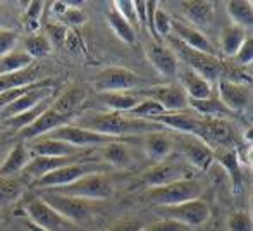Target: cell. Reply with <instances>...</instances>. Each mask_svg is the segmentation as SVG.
<instances>
[{"label":"cell","mask_w":253,"mask_h":231,"mask_svg":"<svg viewBox=\"0 0 253 231\" xmlns=\"http://www.w3.org/2000/svg\"><path fill=\"white\" fill-rule=\"evenodd\" d=\"M174 152V138L167 133V130L159 131V133L145 135V154L152 161L164 162L172 155Z\"/></svg>","instance_id":"cb8c5ba5"},{"label":"cell","mask_w":253,"mask_h":231,"mask_svg":"<svg viewBox=\"0 0 253 231\" xmlns=\"http://www.w3.org/2000/svg\"><path fill=\"white\" fill-rule=\"evenodd\" d=\"M202 116L188 114V112H166V114L159 116L153 119V123H159L166 130L179 131L188 137H197L200 138L202 133Z\"/></svg>","instance_id":"ffe728a7"},{"label":"cell","mask_w":253,"mask_h":231,"mask_svg":"<svg viewBox=\"0 0 253 231\" xmlns=\"http://www.w3.org/2000/svg\"><path fill=\"white\" fill-rule=\"evenodd\" d=\"M47 191H53V193L60 195H69V197L83 198V200H105L114 195V186L110 180L105 176V173L100 174H90L81 180L74 181V183L67 185V186L60 188H50Z\"/></svg>","instance_id":"277c9868"},{"label":"cell","mask_w":253,"mask_h":231,"mask_svg":"<svg viewBox=\"0 0 253 231\" xmlns=\"http://www.w3.org/2000/svg\"><path fill=\"white\" fill-rule=\"evenodd\" d=\"M24 143H26L31 157H73V155H80L86 152L62 140H55V138L48 137H42L37 140L24 141Z\"/></svg>","instance_id":"2e32d148"},{"label":"cell","mask_w":253,"mask_h":231,"mask_svg":"<svg viewBox=\"0 0 253 231\" xmlns=\"http://www.w3.org/2000/svg\"><path fill=\"white\" fill-rule=\"evenodd\" d=\"M190 109L197 111L202 117L209 119H227L234 116L217 97H209L203 100H190Z\"/></svg>","instance_id":"4dcf8cb0"},{"label":"cell","mask_w":253,"mask_h":231,"mask_svg":"<svg viewBox=\"0 0 253 231\" xmlns=\"http://www.w3.org/2000/svg\"><path fill=\"white\" fill-rule=\"evenodd\" d=\"M177 76H179V87L183 88L190 100H203V98L212 97V83L203 80L191 69L179 64Z\"/></svg>","instance_id":"7402d4cb"},{"label":"cell","mask_w":253,"mask_h":231,"mask_svg":"<svg viewBox=\"0 0 253 231\" xmlns=\"http://www.w3.org/2000/svg\"><path fill=\"white\" fill-rule=\"evenodd\" d=\"M190 228L179 225L176 221H170V219H160V221H155L153 225L147 226V228H141L140 231H188Z\"/></svg>","instance_id":"c3c4849f"},{"label":"cell","mask_w":253,"mask_h":231,"mask_svg":"<svg viewBox=\"0 0 253 231\" xmlns=\"http://www.w3.org/2000/svg\"><path fill=\"white\" fill-rule=\"evenodd\" d=\"M248 38L247 30L243 28L236 26V24H227L220 30L219 35V45H220V50L226 57L233 59L236 55V52L241 48V45L245 44V40Z\"/></svg>","instance_id":"83f0119b"},{"label":"cell","mask_w":253,"mask_h":231,"mask_svg":"<svg viewBox=\"0 0 253 231\" xmlns=\"http://www.w3.org/2000/svg\"><path fill=\"white\" fill-rule=\"evenodd\" d=\"M112 7L134 28V30L140 26V24H138V19H136V12H134L133 0H116V2L112 3Z\"/></svg>","instance_id":"f6af8a7d"},{"label":"cell","mask_w":253,"mask_h":231,"mask_svg":"<svg viewBox=\"0 0 253 231\" xmlns=\"http://www.w3.org/2000/svg\"><path fill=\"white\" fill-rule=\"evenodd\" d=\"M37 80H38V69L35 64L23 71L0 74V93L7 90H14V88H23L28 87V85H33L37 83Z\"/></svg>","instance_id":"f1b7e54d"},{"label":"cell","mask_w":253,"mask_h":231,"mask_svg":"<svg viewBox=\"0 0 253 231\" xmlns=\"http://www.w3.org/2000/svg\"><path fill=\"white\" fill-rule=\"evenodd\" d=\"M10 143H7V141H3V140H0V166H2V162L5 161V157H7V154L10 152Z\"/></svg>","instance_id":"f5cc1de1"},{"label":"cell","mask_w":253,"mask_h":231,"mask_svg":"<svg viewBox=\"0 0 253 231\" xmlns=\"http://www.w3.org/2000/svg\"><path fill=\"white\" fill-rule=\"evenodd\" d=\"M157 214L162 216V219H170L186 228H197L209 221L210 209L209 204L202 198L190 202H183L177 205H167V207H155Z\"/></svg>","instance_id":"52a82bcc"},{"label":"cell","mask_w":253,"mask_h":231,"mask_svg":"<svg viewBox=\"0 0 253 231\" xmlns=\"http://www.w3.org/2000/svg\"><path fill=\"white\" fill-rule=\"evenodd\" d=\"M226 9L233 24L243 30H250L253 24V5L250 0H231L226 3Z\"/></svg>","instance_id":"1f68e13d"},{"label":"cell","mask_w":253,"mask_h":231,"mask_svg":"<svg viewBox=\"0 0 253 231\" xmlns=\"http://www.w3.org/2000/svg\"><path fill=\"white\" fill-rule=\"evenodd\" d=\"M24 212L28 216V221H31L33 225L40 226V228H45L48 231L59 230L62 226L67 225L66 219H62L55 211L47 204L45 200L38 198H31L24 204Z\"/></svg>","instance_id":"e0dca14e"},{"label":"cell","mask_w":253,"mask_h":231,"mask_svg":"<svg viewBox=\"0 0 253 231\" xmlns=\"http://www.w3.org/2000/svg\"><path fill=\"white\" fill-rule=\"evenodd\" d=\"M145 52H147V57L152 62V66L162 76L174 78L177 74L179 60L174 55V52L167 45H164L162 42H150L147 45V48H145Z\"/></svg>","instance_id":"44dd1931"},{"label":"cell","mask_w":253,"mask_h":231,"mask_svg":"<svg viewBox=\"0 0 253 231\" xmlns=\"http://www.w3.org/2000/svg\"><path fill=\"white\" fill-rule=\"evenodd\" d=\"M217 88H219V100L229 109L233 114L238 112H245L250 109L252 105V87L248 85H236L229 83V81L219 80L217 81Z\"/></svg>","instance_id":"5bb4252c"},{"label":"cell","mask_w":253,"mask_h":231,"mask_svg":"<svg viewBox=\"0 0 253 231\" xmlns=\"http://www.w3.org/2000/svg\"><path fill=\"white\" fill-rule=\"evenodd\" d=\"M43 7H45V2H42V0H33V2L28 3L26 12H24V17H23V26L28 33L35 35L38 31Z\"/></svg>","instance_id":"60d3db41"},{"label":"cell","mask_w":253,"mask_h":231,"mask_svg":"<svg viewBox=\"0 0 253 231\" xmlns=\"http://www.w3.org/2000/svg\"><path fill=\"white\" fill-rule=\"evenodd\" d=\"M213 152H215V157L219 159V162L224 166V169L234 180V186L238 188V185H240V159H238V154L233 148H222V150Z\"/></svg>","instance_id":"ab89813d"},{"label":"cell","mask_w":253,"mask_h":231,"mask_svg":"<svg viewBox=\"0 0 253 231\" xmlns=\"http://www.w3.org/2000/svg\"><path fill=\"white\" fill-rule=\"evenodd\" d=\"M107 173V166L97 164V162H76V164H69L59 168L55 171L45 174L43 178L33 181V185L38 190H50V188H60L67 186V185L74 183V181L81 180L84 176H90V174H100Z\"/></svg>","instance_id":"5b68a950"},{"label":"cell","mask_w":253,"mask_h":231,"mask_svg":"<svg viewBox=\"0 0 253 231\" xmlns=\"http://www.w3.org/2000/svg\"><path fill=\"white\" fill-rule=\"evenodd\" d=\"M30 161H31V154L24 141L12 145L5 161L0 166V176H16L17 173H23L24 168L30 164Z\"/></svg>","instance_id":"4316f807"},{"label":"cell","mask_w":253,"mask_h":231,"mask_svg":"<svg viewBox=\"0 0 253 231\" xmlns=\"http://www.w3.org/2000/svg\"><path fill=\"white\" fill-rule=\"evenodd\" d=\"M141 78L126 67H107L100 71L93 80V88L97 93H114V92H127L138 88Z\"/></svg>","instance_id":"30bf717a"},{"label":"cell","mask_w":253,"mask_h":231,"mask_svg":"<svg viewBox=\"0 0 253 231\" xmlns=\"http://www.w3.org/2000/svg\"><path fill=\"white\" fill-rule=\"evenodd\" d=\"M17 45V33L7 28H0V59L3 55L10 54L12 50H16Z\"/></svg>","instance_id":"bcb514c9"},{"label":"cell","mask_w":253,"mask_h":231,"mask_svg":"<svg viewBox=\"0 0 253 231\" xmlns=\"http://www.w3.org/2000/svg\"><path fill=\"white\" fill-rule=\"evenodd\" d=\"M190 174V166L183 164V162L176 161H164L159 162L157 166H153L148 171H145L138 178V181L133 185L134 186H143V188H155V186H164V185L174 183L177 180H186Z\"/></svg>","instance_id":"8fae6325"},{"label":"cell","mask_w":253,"mask_h":231,"mask_svg":"<svg viewBox=\"0 0 253 231\" xmlns=\"http://www.w3.org/2000/svg\"><path fill=\"white\" fill-rule=\"evenodd\" d=\"M169 48L174 52V55L177 57L181 66L191 69L193 73H197L198 76H202L203 80L209 81V83L219 81L220 64H222V60L217 59V55H207V54H203V52L190 48L184 44H181L179 40H176V38H170Z\"/></svg>","instance_id":"3957f363"},{"label":"cell","mask_w":253,"mask_h":231,"mask_svg":"<svg viewBox=\"0 0 253 231\" xmlns=\"http://www.w3.org/2000/svg\"><path fill=\"white\" fill-rule=\"evenodd\" d=\"M47 38L50 40L52 45H62L66 42L67 30L62 24H48L47 26Z\"/></svg>","instance_id":"681fc988"},{"label":"cell","mask_w":253,"mask_h":231,"mask_svg":"<svg viewBox=\"0 0 253 231\" xmlns=\"http://www.w3.org/2000/svg\"><path fill=\"white\" fill-rule=\"evenodd\" d=\"M203 193V186L195 178L177 180L174 183L164 185V186L147 188L141 197L150 200L155 207H167V205H177L183 202L197 200Z\"/></svg>","instance_id":"7a4b0ae2"},{"label":"cell","mask_w":253,"mask_h":231,"mask_svg":"<svg viewBox=\"0 0 253 231\" xmlns=\"http://www.w3.org/2000/svg\"><path fill=\"white\" fill-rule=\"evenodd\" d=\"M40 198L45 200L48 205L67 223H81L93 216L95 212V202L83 200V198L69 197V195L53 193V191L42 190Z\"/></svg>","instance_id":"8992f818"},{"label":"cell","mask_w":253,"mask_h":231,"mask_svg":"<svg viewBox=\"0 0 253 231\" xmlns=\"http://www.w3.org/2000/svg\"><path fill=\"white\" fill-rule=\"evenodd\" d=\"M102 159L107 162V164L114 166V168L119 169H127L134 164V154L133 148L129 147L124 141H114V143H109L105 147H102Z\"/></svg>","instance_id":"484cf974"},{"label":"cell","mask_w":253,"mask_h":231,"mask_svg":"<svg viewBox=\"0 0 253 231\" xmlns=\"http://www.w3.org/2000/svg\"><path fill=\"white\" fill-rule=\"evenodd\" d=\"M227 230L229 231H252L253 223L252 216L247 211H236L227 219Z\"/></svg>","instance_id":"7bdbcfd3"},{"label":"cell","mask_w":253,"mask_h":231,"mask_svg":"<svg viewBox=\"0 0 253 231\" xmlns=\"http://www.w3.org/2000/svg\"><path fill=\"white\" fill-rule=\"evenodd\" d=\"M179 5L186 19L190 21V26L197 28V30L210 26L215 17L213 2H209V0H184Z\"/></svg>","instance_id":"603a6c76"},{"label":"cell","mask_w":253,"mask_h":231,"mask_svg":"<svg viewBox=\"0 0 253 231\" xmlns=\"http://www.w3.org/2000/svg\"><path fill=\"white\" fill-rule=\"evenodd\" d=\"M24 52H26L33 60L47 57V55L52 52V44L47 38V35L35 33V35H31L30 38L24 40Z\"/></svg>","instance_id":"8d00e7d4"},{"label":"cell","mask_w":253,"mask_h":231,"mask_svg":"<svg viewBox=\"0 0 253 231\" xmlns=\"http://www.w3.org/2000/svg\"><path fill=\"white\" fill-rule=\"evenodd\" d=\"M234 64H238V66H245V67H252V62H253V44H252V38L248 37L247 40H245V44L241 45V48L236 52V55H234L233 59Z\"/></svg>","instance_id":"7dc6e473"},{"label":"cell","mask_w":253,"mask_h":231,"mask_svg":"<svg viewBox=\"0 0 253 231\" xmlns=\"http://www.w3.org/2000/svg\"><path fill=\"white\" fill-rule=\"evenodd\" d=\"M200 140L205 141L210 148L217 147V150L231 148L236 143V131L226 119H209L203 117Z\"/></svg>","instance_id":"4fadbf2b"},{"label":"cell","mask_w":253,"mask_h":231,"mask_svg":"<svg viewBox=\"0 0 253 231\" xmlns=\"http://www.w3.org/2000/svg\"><path fill=\"white\" fill-rule=\"evenodd\" d=\"M134 12H136V19L140 26H148V14H147V2L145 0H136L134 2Z\"/></svg>","instance_id":"f907efd6"},{"label":"cell","mask_w":253,"mask_h":231,"mask_svg":"<svg viewBox=\"0 0 253 231\" xmlns=\"http://www.w3.org/2000/svg\"><path fill=\"white\" fill-rule=\"evenodd\" d=\"M84 98H86V92H84L83 88L71 87V88H67L66 92H62V93L52 102V109L73 121L76 111L83 105Z\"/></svg>","instance_id":"d4e9b609"},{"label":"cell","mask_w":253,"mask_h":231,"mask_svg":"<svg viewBox=\"0 0 253 231\" xmlns=\"http://www.w3.org/2000/svg\"><path fill=\"white\" fill-rule=\"evenodd\" d=\"M105 16H107V21H109V26L112 28V31L124 42V44L133 45L134 42H136V30H134L114 7L107 10Z\"/></svg>","instance_id":"836d02e7"},{"label":"cell","mask_w":253,"mask_h":231,"mask_svg":"<svg viewBox=\"0 0 253 231\" xmlns=\"http://www.w3.org/2000/svg\"><path fill=\"white\" fill-rule=\"evenodd\" d=\"M219 80L229 81V83L236 85H248L252 87V67L238 66L233 60L231 62L220 64V76Z\"/></svg>","instance_id":"e575fe53"},{"label":"cell","mask_w":253,"mask_h":231,"mask_svg":"<svg viewBox=\"0 0 253 231\" xmlns=\"http://www.w3.org/2000/svg\"><path fill=\"white\" fill-rule=\"evenodd\" d=\"M181 154L184 155V161L188 166L200 169V171H207L215 161L213 148H210L200 138L188 137V135H184V138L181 140Z\"/></svg>","instance_id":"9a60e30c"},{"label":"cell","mask_w":253,"mask_h":231,"mask_svg":"<svg viewBox=\"0 0 253 231\" xmlns=\"http://www.w3.org/2000/svg\"><path fill=\"white\" fill-rule=\"evenodd\" d=\"M80 2H71V7L59 17L60 23L74 24V26H81V24L86 23V14L83 9H80Z\"/></svg>","instance_id":"ee69618b"},{"label":"cell","mask_w":253,"mask_h":231,"mask_svg":"<svg viewBox=\"0 0 253 231\" xmlns=\"http://www.w3.org/2000/svg\"><path fill=\"white\" fill-rule=\"evenodd\" d=\"M152 26L153 35H155V42H160V38L170 37V17L160 5H157L155 12H153Z\"/></svg>","instance_id":"b9f144b4"},{"label":"cell","mask_w":253,"mask_h":231,"mask_svg":"<svg viewBox=\"0 0 253 231\" xmlns=\"http://www.w3.org/2000/svg\"><path fill=\"white\" fill-rule=\"evenodd\" d=\"M100 100L107 107L110 109L112 112H129L131 109H134L138 104H140L143 98L140 95L134 93H126V92H114V93H98Z\"/></svg>","instance_id":"f546056e"},{"label":"cell","mask_w":253,"mask_h":231,"mask_svg":"<svg viewBox=\"0 0 253 231\" xmlns=\"http://www.w3.org/2000/svg\"><path fill=\"white\" fill-rule=\"evenodd\" d=\"M141 98H150L160 104L166 112H186L190 109V98L184 93V90L179 85H159L150 87L147 90L140 92Z\"/></svg>","instance_id":"7c38bea8"},{"label":"cell","mask_w":253,"mask_h":231,"mask_svg":"<svg viewBox=\"0 0 253 231\" xmlns=\"http://www.w3.org/2000/svg\"><path fill=\"white\" fill-rule=\"evenodd\" d=\"M76 126L84 128V130L95 131V133L107 135L112 138L123 137H141V135H150L164 131L166 128L160 126L159 123L147 119H134L123 112H84L83 116L78 117Z\"/></svg>","instance_id":"6da1fadb"},{"label":"cell","mask_w":253,"mask_h":231,"mask_svg":"<svg viewBox=\"0 0 253 231\" xmlns=\"http://www.w3.org/2000/svg\"><path fill=\"white\" fill-rule=\"evenodd\" d=\"M45 137L62 140V141H66V143H71L73 147L81 148V150H86V148H102V147H105V145L117 141V138L95 133V131L84 130V128H80L71 123L57 128V130L50 131V133L45 135Z\"/></svg>","instance_id":"ba28073f"},{"label":"cell","mask_w":253,"mask_h":231,"mask_svg":"<svg viewBox=\"0 0 253 231\" xmlns=\"http://www.w3.org/2000/svg\"><path fill=\"white\" fill-rule=\"evenodd\" d=\"M69 121H71L69 117L55 112L50 105V107H48L42 116H38L30 126L23 128V130H19L17 133H19V137L23 138L24 141H31V140H37V138H40V137H45V135H48L50 131L57 130V128L64 126V124H69Z\"/></svg>","instance_id":"d6986e66"},{"label":"cell","mask_w":253,"mask_h":231,"mask_svg":"<svg viewBox=\"0 0 253 231\" xmlns=\"http://www.w3.org/2000/svg\"><path fill=\"white\" fill-rule=\"evenodd\" d=\"M24 181L16 176H0V207L17 202L24 191Z\"/></svg>","instance_id":"d6a6232c"},{"label":"cell","mask_w":253,"mask_h":231,"mask_svg":"<svg viewBox=\"0 0 253 231\" xmlns=\"http://www.w3.org/2000/svg\"><path fill=\"white\" fill-rule=\"evenodd\" d=\"M141 226L134 225V223H121V225L114 226L112 231H140Z\"/></svg>","instance_id":"816d5d0a"},{"label":"cell","mask_w":253,"mask_h":231,"mask_svg":"<svg viewBox=\"0 0 253 231\" xmlns=\"http://www.w3.org/2000/svg\"><path fill=\"white\" fill-rule=\"evenodd\" d=\"M30 66H33V59H31L26 52L12 50L10 54L3 55V57L0 59V74L16 73V71H23Z\"/></svg>","instance_id":"d590c367"},{"label":"cell","mask_w":253,"mask_h":231,"mask_svg":"<svg viewBox=\"0 0 253 231\" xmlns=\"http://www.w3.org/2000/svg\"><path fill=\"white\" fill-rule=\"evenodd\" d=\"M170 37H174L190 48H195V50L203 52L207 55H215V48L210 44L209 38L200 30L183 23V21L170 19Z\"/></svg>","instance_id":"ac0fdd59"},{"label":"cell","mask_w":253,"mask_h":231,"mask_svg":"<svg viewBox=\"0 0 253 231\" xmlns=\"http://www.w3.org/2000/svg\"><path fill=\"white\" fill-rule=\"evenodd\" d=\"M52 102H53V98H48V100L42 102V104L37 105L35 109H31V111H26V112H23V114H19V116L12 117V119L5 121V124H7V126H10V128H14L16 131L23 130V128L30 126V124L33 123L38 116L43 114V112L52 105Z\"/></svg>","instance_id":"74e56055"},{"label":"cell","mask_w":253,"mask_h":231,"mask_svg":"<svg viewBox=\"0 0 253 231\" xmlns=\"http://www.w3.org/2000/svg\"><path fill=\"white\" fill-rule=\"evenodd\" d=\"M26 226H28V230H30V231H48V230H45V228H40V226L33 225L31 221H26Z\"/></svg>","instance_id":"db71d44e"},{"label":"cell","mask_w":253,"mask_h":231,"mask_svg":"<svg viewBox=\"0 0 253 231\" xmlns=\"http://www.w3.org/2000/svg\"><path fill=\"white\" fill-rule=\"evenodd\" d=\"M166 114V109L160 104H157L155 100H150V98H143L140 104L134 109H131L129 112H126V116L134 117V119H147V121H153L155 117Z\"/></svg>","instance_id":"f35d334b"},{"label":"cell","mask_w":253,"mask_h":231,"mask_svg":"<svg viewBox=\"0 0 253 231\" xmlns=\"http://www.w3.org/2000/svg\"><path fill=\"white\" fill-rule=\"evenodd\" d=\"M53 92L55 90H53V81L52 80H42V81L33 83L26 93H23L21 97H17L12 104H9L3 111H0V123H5V121L23 114V112L35 109L37 105H40L42 102L52 98Z\"/></svg>","instance_id":"9c48e42d"},{"label":"cell","mask_w":253,"mask_h":231,"mask_svg":"<svg viewBox=\"0 0 253 231\" xmlns=\"http://www.w3.org/2000/svg\"><path fill=\"white\" fill-rule=\"evenodd\" d=\"M2 23H3V16H2V12H0V28H2Z\"/></svg>","instance_id":"11a10c76"}]
</instances>
